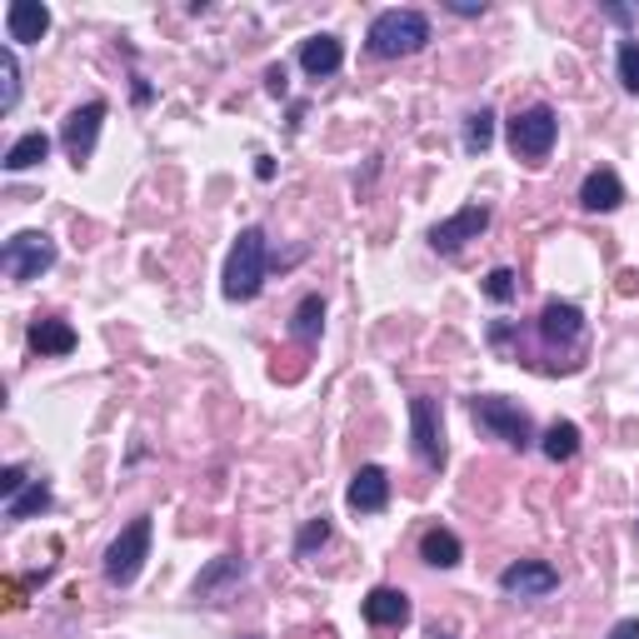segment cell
<instances>
[{"label":"cell","mask_w":639,"mask_h":639,"mask_svg":"<svg viewBox=\"0 0 639 639\" xmlns=\"http://www.w3.org/2000/svg\"><path fill=\"white\" fill-rule=\"evenodd\" d=\"M420 559H425V565H435V569H455L465 559V545H460V534L455 530H425L420 534Z\"/></svg>","instance_id":"obj_17"},{"label":"cell","mask_w":639,"mask_h":639,"mask_svg":"<svg viewBox=\"0 0 639 639\" xmlns=\"http://www.w3.org/2000/svg\"><path fill=\"white\" fill-rule=\"evenodd\" d=\"M50 265H56V240H50L46 230H21V236H11L5 250H0V270L21 285L40 280Z\"/></svg>","instance_id":"obj_6"},{"label":"cell","mask_w":639,"mask_h":639,"mask_svg":"<svg viewBox=\"0 0 639 639\" xmlns=\"http://www.w3.org/2000/svg\"><path fill=\"white\" fill-rule=\"evenodd\" d=\"M499 590L509 600H545V594L559 590V569L545 565V559H515V565L499 569Z\"/></svg>","instance_id":"obj_10"},{"label":"cell","mask_w":639,"mask_h":639,"mask_svg":"<svg viewBox=\"0 0 639 639\" xmlns=\"http://www.w3.org/2000/svg\"><path fill=\"white\" fill-rule=\"evenodd\" d=\"M410 619V594L405 590H390V584H379V590L365 594V625L375 629H400Z\"/></svg>","instance_id":"obj_16"},{"label":"cell","mask_w":639,"mask_h":639,"mask_svg":"<svg viewBox=\"0 0 639 639\" xmlns=\"http://www.w3.org/2000/svg\"><path fill=\"white\" fill-rule=\"evenodd\" d=\"M340 65H345L340 36H310L305 46H300V71H305L310 81H330Z\"/></svg>","instance_id":"obj_14"},{"label":"cell","mask_w":639,"mask_h":639,"mask_svg":"<svg viewBox=\"0 0 639 639\" xmlns=\"http://www.w3.org/2000/svg\"><path fill=\"white\" fill-rule=\"evenodd\" d=\"M555 141H559V116L550 106H530L509 120V150L520 160H530V166H540L555 150Z\"/></svg>","instance_id":"obj_5"},{"label":"cell","mask_w":639,"mask_h":639,"mask_svg":"<svg viewBox=\"0 0 639 639\" xmlns=\"http://www.w3.org/2000/svg\"><path fill=\"white\" fill-rule=\"evenodd\" d=\"M255 176H261V180H275V160H270V155H261V166H255Z\"/></svg>","instance_id":"obj_34"},{"label":"cell","mask_w":639,"mask_h":639,"mask_svg":"<svg viewBox=\"0 0 639 639\" xmlns=\"http://www.w3.org/2000/svg\"><path fill=\"white\" fill-rule=\"evenodd\" d=\"M25 485H31V480H25L21 465H5V470H0V495H5V499H15Z\"/></svg>","instance_id":"obj_29"},{"label":"cell","mask_w":639,"mask_h":639,"mask_svg":"<svg viewBox=\"0 0 639 639\" xmlns=\"http://www.w3.org/2000/svg\"><path fill=\"white\" fill-rule=\"evenodd\" d=\"M490 230V205L485 201H474L465 205V210H455L450 220H439L435 230H430V250L435 255H460L470 240H480Z\"/></svg>","instance_id":"obj_8"},{"label":"cell","mask_w":639,"mask_h":639,"mask_svg":"<svg viewBox=\"0 0 639 639\" xmlns=\"http://www.w3.org/2000/svg\"><path fill=\"white\" fill-rule=\"evenodd\" d=\"M265 91L285 95V91H290V71H285V65H270V71H265Z\"/></svg>","instance_id":"obj_30"},{"label":"cell","mask_w":639,"mask_h":639,"mask_svg":"<svg viewBox=\"0 0 639 639\" xmlns=\"http://www.w3.org/2000/svg\"><path fill=\"white\" fill-rule=\"evenodd\" d=\"M580 205L590 215L619 210V205H625V180H619L615 170H590V176H584V185H580Z\"/></svg>","instance_id":"obj_15"},{"label":"cell","mask_w":639,"mask_h":639,"mask_svg":"<svg viewBox=\"0 0 639 639\" xmlns=\"http://www.w3.org/2000/svg\"><path fill=\"white\" fill-rule=\"evenodd\" d=\"M455 15H485V0H450Z\"/></svg>","instance_id":"obj_32"},{"label":"cell","mask_w":639,"mask_h":639,"mask_svg":"<svg viewBox=\"0 0 639 639\" xmlns=\"http://www.w3.org/2000/svg\"><path fill=\"white\" fill-rule=\"evenodd\" d=\"M46 509H50V485L31 480L15 499H5V520H31V515H46Z\"/></svg>","instance_id":"obj_23"},{"label":"cell","mask_w":639,"mask_h":639,"mask_svg":"<svg viewBox=\"0 0 639 639\" xmlns=\"http://www.w3.org/2000/svg\"><path fill=\"white\" fill-rule=\"evenodd\" d=\"M490 145H495V110L480 106V110H470V116H465V150L485 155Z\"/></svg>","instance_id":"obj_24"},{"label":"cell","mask_w":639,"mask_h":639,"mask_svg":"<svg viewBox=\"0 0 639 639\" xmlns=\"http://www.w3.org/2000/svg\"><path fill=\"white\" fill-rule=\"evenodd\" d=\"M25 340H31V350H36V355H71V350H75V330L65 325V319H36Z\"/></svg>","instance_id":"obj_19"},{"label":"cell","mask_w":639,"mask_h":639,"mask_svg":"<svg viewBox=\"0 0 639 639\" xmlns=\"http://www.w3.org/2000/svg\"><path fill=\"white\" fill-rule=\"evenodd\" d=\"M135 106H150V85H145L141 75H135Z\"/></svg>","instance_id":"obj_33"},{"label":"cell","mask_w":639,"mask_h":639,"mask_svg":"<svg viewBox=\"0 0 639 639\" xmlns=\"http://www.w3.org/2000/svg\"><path fill=\"white\" fill-rule=\"evenodd\" d=\"M619 85L639 95V40H619Z\"/></svg>","instance_id":"obj_27"},{"label":"cell","mask_w":639,"mask_h":639,"mask_svg":"<svg viewBox=\"0 0 639 639\" xmlns=\"http://www.w3.org/2000/svg\"><path fill=\"white\" fill-rule=\"evenodd\" d=\"M150 534H155V520L150 515H135L125 530L110 540V550H106V580L110 584H135L141 580V569H145V559H150Z\"/></svg>","instance_id":"obj_3"},{"label":"cell","mask_w":639,"mask_h":639,"mask_svg":"<svg viewBox=\"0 0 639 639\" xmlns=\"http://www.w3.org/2000/svg\"><path fill=\"white\" fill-rule=\"evenodd\" d=\"M470 414H474V425L490 430V435L505 439V445H515V450H530V445H534L530 414H525L515 400H505V395H474Z\"/></svg>","instance_id":"obj_4"},{"label":"cell","mask_w":639,"mask_h":639,"mask_svg":"<svg viewBox=\"0 0 639 639\" xmlns=\"http://www.w3.org/2000/svg\"><path fill=\"white\" fill-rule=\"evenodd\" d=\"M15 100H21V60L5 46L0 50V110H15Z\"/></svg>","instance_id":"obj_25"},{"label":"cell","mask_w":639,"mask_h":639,"mask_svg":"<svg viewBox=\"0 0 639 639\" xmlns=\"http://www.w3.org/2000/svg\"><path fill=\"white\" fill-rule=\"evenodd\" d=\"M100 125H106V100H85V106H75L71 116H65V125H60V145H65V155H71L75 166H85V160L95 155Z\"/></svg>","instance_id":"obj_9"},{"label":"cell","mask_w":639,"mask_h":639,"mask_svg":"<svg viewBox=\"0 0 639 639\" xmlns=\"http://www.w3.org/2000/svg\"><path fill=\"white\" fill-rule=\"evenodd\" d=\"M236 580H245V559H240V555H220L215 565L201 569V580H195V594H201V600H215V594H226Z\"/></svg>","instance_id":"obj_18"},{"label":"cell","mask_w":639,"mask_h":639,"mask_svg":"<svg viewBox=\"0 0 639 639\" xmlns=\"http://www.w3.org/2000/svg\"><path fill=\"white\" fill-rule=\"evenodd\" d=\"M50 31V11L40 0H11L5 5V36L15 46H40V36Z\"/></svg>","instance_id":"obj_13"},{"label":"cell","mask_w":639,"mask_h":639,"mask_svg":"<svg viewBox=\"0 0 639 639\" xmlns=\"http://www.w3.org/2000/svg\"><path fill=\"white\" fill-rule=\"evenodd\" d=\"M345 505L355 509V515H379V509L390 505V474L379 470V465L355 470V480H350V490H345Z\"/></svg>","instance_id":"obj_12"},{"label":"cell","mask_w":639,"mask_h":639,"mask_svg":"<svg viewBox=\"0 0 639 639\" xmlns=\"http://www.w3.org/2000/svg\"><path fill=\"white\" fill-rule=\"evenodd\" d=\"M430 639H455V635H439V629H430Z\"/></svg>","instance_id":"obj_36"},{"label":"cell","mask_w":639,"mask_h":639,"mask_svg":"<svg viewBox=\"0 0 639 639\" xmlns=\"http://www.w3.org/2000/svg\"><path fill=\"white\" fill-rule=\"evenodd\" d=\"M365 46H370V56H379V60L414 56V50L430 46V21L420 11H379L375 21H370Z\"/></svg>","instance_id":"obj_2"},{"label":"cell","mask_w":639,"mask_h":639,"mask_svg":"<svg viewBox=\"0 0 639 639\" xmlns=\"http://www.w3.org/2000/svg\"><path fill=\"white\" fill-rule=\"evenodd\" d=\"M240 639H261V635H240Z\"/></svg>","instance_id":"obj_37"},{"label":"cell","mask_w":639,"mask_h":639,"mask_svg":"<svg viewBox=\"0 0 639 639\" xmlns=\"http://www.w3.org/2000/svg\"><path fill=\"white\" fill-rule=\"evenodd\" d=\"M410 439H414L420 465L445 470V414H439V400H430V395H414L410 400Z\"/></svg>","instance_id":"obj_7"},{"label":"cell","mask_w":639,"mask_h":639,"mask_svg":"<svg viewBox=\"0 0 639 639\" xmlns=\"http://www.w3.org/2000/svg\"><path fill=\"white\" fill-rule=\"evenodd\" d=\"M604 639H639V619H619V625L610 629Z\"/></svg>","instance_id":"obj_31"},{"label":"cell","mask_w":639,"mask_h":639,"mask_svg":"<svg viewBox=\"0 0 639 639\" xmlns=\"http://www.w3.org/2000/svg\"><path fill=\"white\" fill-rule=\"evenodd\" d=\"M580 335H584V315H580V305H569V300H550V305L540 310V340H545L550 350L580 345Z\"/></svg>","instance_id":"obj_11"},{"label":"cell","mask_w":639,"mask_h":639,"mask_svg":"<svg viewBox=\"0 0 639 639\" xmlns=\"http://www.w3.org/2000/svg\"><path fill=\"white\" fill-rule=\"evenodd\" d=\"M265 270H270V250H265V230L245 226L236 236V245H230V261H226V275H220V290H226V300H255L265 285Z\"/></svg>","instance_id":"obj_1"},{"label":"cell","mask_w":639,"mask_h":639,"mask_svg":"<svg viewBox=\"0 0 639 639\" xmlns=\"http://www.w3.org/2000/svg\"><path fill=\"white\" fill-rule=\"evenodd\" d=\"M540 450H545V460L565 465L580 455V425H569V420H555V425L545 430V439H540Z\"/></svg>","instance_id":"obj_21"},{"label":"cell","mask_w":639,"mask_h":639,"mask_svg":"<svg viewBox=\"0 0 639 639\" xmlns=\"http://www.w3.org/2000/svg\"><path fill=\"white\" fill-rule=\"evenodd\" d=\"M46 155H50V135H46V131H25L21 141L5 150V170H11V176H21V170L40 166Z\"/></svg>","instance_id":"obj_20"},{"label":"cell","mask_w":639,"mask_h":639,"mask_svg":"<svg viewBox=\"0 0 639 639\" xmlns=\"http://www.w3.org/2000/svg\"><path fill=\"white\" fill-rule=\"evenodd\" d=\"M604 15H610L615 25H625V21H629V11H625V5H604Z\"/></svg>","instance_id":"obj_35"},{"label":"cell","mask_w":639,"mask_h":639,"mask_svg":"<svg viewBox=\"0 0 639 639\" xmlns=\"http://www.w3.org/2000/svg\"><path fill=\"white\" fill-rule=\"evenodd\" d=\"M515 290H520V285H515V270H505V265L485 275V296L495 300V305H509V300H515Z\"/></svg>","instance_id":"obj_28"},{"label":"cell","mask_w":639,"mask_h":639,"mask_svg":"<svg viewBox=\"0 0 639 639\" xmlns=\"http://www.w3.org/2000/svg\"><path fill=\"white\" fill-rule=\"evenodd\" d=\"M319 545H330V520H325V515H319V520H310L305 530L296 534V555H300V559H310Z\"/></svg>","instance_id":"obj_26"},{"label":"cell","mask_w":639,"mask_h":639,"mask_svg":"<svg viewBox=\"0 0 639 639\" xmlns=\"http://www.w3.org/2000/svg\"><path fill=\"white\" fill-rule=\"evenodd\" d=\"M319 330H325V300L319 296H305L296 305V315H290V335H296L300 345H315Z\"/></svg>","instance_id":"obj_22"}]
</instances>
